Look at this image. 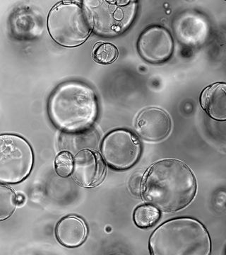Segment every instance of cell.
I'll list each match as a JSON object with an SVG mask.
<instances>
[{
    "label": "cell",
    "instance_id": "1",
    "mask_svg": "<svg viewBox=\"0 0 226 255\" xmlns=\"http://www.w3.org/2000/svg\"><path fill=\"white\" fill-rule=\"evenodd\" d=\"M196 189L195 176L185 164L165 159L151 167L142 190L147 202L165 212H174L190 204Z\"/></svg>",
    "mask_w": 226,
    "mask_h": 255
},
{
    "label": "cell",
    "instance_id": "2",
    "mask_svg": "<svg viewBox=\"0 0 226 255\" xmlns=\"http://www.w3.org/2000/svg\"><path fill=\"white\" fill-rule=\"evenodd\" d=\"M48 113L55 127L68 132L83 131L98 115L95 92L81 82H64L50 97Z\"/></svg>",
    "mask_w": 226,
    "mask_h": 255
},
{
    "label": "cell",
    "instance_id": "3",
    "mask_svg": "<svg viewBox=\"0 0 226 255\" xmlns=\"http://www.w3.org/2000/svg\"><path fill=\"white\" fill-rule=\"evenodd\" d=\"M150 246L154 255H207L211 252L207 230L187 218L171 220L157 228Z\"/></svg>",
    "mask_w": 226,
    "mask_h": 255
},
{
    "label": "cell",
    "instance_id": "4",
    "mask_svg": "<svg viewBox=\"0 0 226 255\" xmlns=\"http://www.w3.org/2000/svg\"><path fill=\"white\" fill-rule=\"evenodd\" d=\"M48 28L56 43L72 48L86 41L93 28V22L89 11L81 4L63 2L50 11Z\"/></svg>",
    "mask_w": 226,
    "mask_h": 255
},
{
    "label": "cell",
    "instance_id": "5",
    "mask_svg": "<svg viewBox=\"0 0 226 255\" xmlns=\"http://www.w3.org/2000/svg\"><path fill=\"white\" fill-rule=\"evenodd\" d=\"M33 164V150L24 138L9 134L0 136V182H21L31 172Z\"/></svg>",
    "mask_w": 226,
    "mask_h": 255
},
{
    "label": "cell",
    "instance_id": "6",
    "mask_svg": "<svg viewBox=\"0 0 226 255\" xmlns=\"http://www.w3.org/2000/svg\"><path fill=\"white\" fill-rule=\"evenodd\" d=\"M99 2L87 8L95 32L105 36H114L124 32L131 24L137 4L128 1L123 4L105 1Z\"/></svg>",
    "mask_w": 226,
    "mask_h": 255
},
{
    "label": "cell",
    "instance_id": "7",
    "mask_svg": "<svg viewBox=\"0 0 226 255\" xmlns=\"http://www.w3.org/2000/svg\"><path fill=\"white\" fill-rule=\"evenodd\" d=\"M101 152L103 159L110 167L117 169H128L140 158V142L128 130H114L103 140Z\"/></svg>",
    "mask_w": 226,
    "mask_h": 255
},
{
    "label": "cell",
    "instance_id": "8",
    "mask_svg": "<svg viewBox=\"0 0 226 255\" xmlns=\"http://www.w3.org/2000/svg\"><path fill=\"white\" fill-rule=\"evenodd\" d=\"M141 56L151 63H161L170 58L173 52V40L166 28L159 26L147 28L138 41Z\"/></svg>",
    "mask_w": 226,
    "mask_h": 255
},
{
    "label": "cell",
    "instance_id": "9",
    "mask_svg": "<svg viewBox=\"0 0 226 255\" xmlns=\"http://www.w3.org/2000/svg\"><path fill=\"white\" fill-rule=\"evenodd\" d=\"M136 129L142 138L150 141L163 140L170 133L171 121L166 112L160 109L142 111L136 122Z\"/></svg>",
    "mask_w": 226,
    "mask_h": 255
},
{
    "label": "cell",
    "instance_id": "10",
    "mask_svg": "<svg viewBox=\"0 0 226 255\" xmlns=\"http://www.w3.org/2000/svg\"><path fill=\"white\" fill-rule=\"evenodd\" d=\"M105 165L98 154L83 150L77 153L74 162L73 177L80 185L91 187L103 180Z\"/></svg>",
    "mask_w": 226,
    "mask_h": 255
},
{
    "label": "cell",
    "instance_id": "11",
    "mask_svg": "<svg viewBox=\"0 0 226 255\" xmlns=\"http://www.w3.org/2000/svg\"><path fill=\"white\" fill-rule=\"evenodd\" d=\"M9 27L13 38L29 41L38 38L43 33V20L29 8H18L10 15Z\"/></svg>",
    "mask_w": 226,
    "mask_h": 255
},
{
    "label": "cell",
    "instance_id": "12",
    "mask_svg": "<svg viewBox=\"0 0 226 255\" xmlns=\"http://www.w3.org/2000/svg\"><path fill=\"white\" fill-rule=\"evenodd\" d=\"M88 228L86 223L77 216L64 218L56 227V237L64 246L76 248L86 240Z\"/></svg>",
    "mask_w": 226,
    "mask_h": 255
},
{
    "label": "cell",
    "instance_id": "13",
    "mask_svg": "<svg viewBox=\"0 0 226 255\" xmlns=\"http://www.w3.org/2000/svg\"><path fill=\"white\" fill-rule=\"evenodd\" d=\"M201 105L212 118L226 120V83H217L206 88L201 96Z\"/></svg>",
    "mask_w": 226,
    "mask_h": 255
},
{
    "label": "cell",
    "instance_id": "14",
    "mask_svg": "<svg viewBox=\"0 0 226 255\" xmlns=\"http://www.w3.org/2000/svg\"><path fill=\"white\" fill-rule=\"evenodd\" d=\"M98 144L97 132L87 129L83 131L63 134L60 138L61 148L73 154L78 153L86 148L95 149L98 147Z\"/></svg>",
    "mask_w": 226,
    "mask_h": 255
},
{
    "label": "cell",
    "instance_id": "15",
    "mask_svg": "<svg viewBox=\"0 0 226 255\" xmlns=\"http://www.w3.org/2000/svg\"><path fill=\"white\" fill-rule=\"evenodd\" d=\"M160 219V213L156 208L150 205L139 206L134 214V220L137 226L142 228L151 227Z\"/></svg>",
    "mask_w": 226,
    "mask_h": 255
},
{
    "label": "cell",
    "instance_id": "16",
    "mask_svg": "<svg viewBox=\"0 0 226 255\" xmlns=\"http://www.w3.org/2000/svg\"><path fill=\"white\" fill-rule=\"evenodd\" d=\"M17 201L14 191L1 184L0 186V219H7L14 212Z\"/></svg>",
    "mask_w": 226,
    "mask_h": 255
},
{
    "label": "cell",
    "instance_id": "17",
    "mask_svg": "<svg viewBox=\"0 0 226 255\" xmlns=\"http://www.w3.org/2000/svg\"><path fill=\"white\" fill-rule=\"evenodd\" d=\"M118 56V50L111 43H100L95 46L93 58L95 62L103 65L113 63Z\"/></svg>",
    "mask_w": 226,
    "mask_h": 255
},
{
    "label": "cell",
    "instance_id": "18",
    "mask_svg": "<svg viewBox=\"0 0 226 255\" xmlns=\"http://www.w3.org/2000/svg\"><path fill=\"white\" fill-rule=\"evenodd\" d=\"M74 169L73 157L69 152H63L55 159V170L60 177H68Z\"/></svg>",
    "mask_w": 226,
    "mask_h": 255
},
{
    "label": "cell",
    "instance_id": "19",
    "mask_svg": "<svg viewBox=\"0 0 226 255\" xmlns=\"http://www.w3.org/2000/svg\"><path fill=\"white\" fill-rule=\"evenodd\" d=\"M142 176L140 173L134 174L130 181V188L135 195H139L142 189Z\"/></svg>",
    "mask_w": 226,
    "mask_h": 255
},
{
    "label": "cell",
    "instance_id": "20",
    "mask_svg": "<svg viewBox=\"0 0 226 255\" xmlns=\"http://www.w3.org/2000/svg\"><path fill=\"white\" fill-rule=\"evenodd\" d=\"M16 201H17V204L21 205L24 202V197L22 195H18L16 197Z\"/></svg>",
    "mask_w": 226,
    "mask_h": 255
}]
</instances>
